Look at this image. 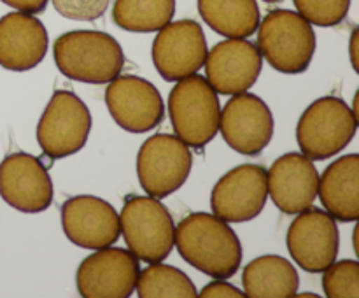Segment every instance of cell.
<instances>
[{
  "instance_id": "cell-1",
  "label": "cell",
  "mask_w": 359,
  "mask_h": 298,
  "mask_svg": "<svg viewBox=\"0 0 359 298\" xmlns=\"http://www.w3.org/2000/svg\"><path fill=\"white\" fill-rule=\"evenodd\" d=\"M174 245L184 262L214 279H230L241 269V241L233 228L214 214L186 216L175 228Z\"/></svg>"
},
{
  "instance_id": "cell-2",
  "label": "cell",
  "mask_w": 359,
  "mask_h": 298,
  "mask_svg": "<svg viewBox=\"0 0 359 298\" xmlns=\"http://www.w3.org/2000/svg\"><path fill=\"white\" fill-rule=\"evenodd\" d=\"M53 55L60 72L81 83H111L125 65L121 44L112 35L98 30H74L60 35Z\"/></svg>"
},
{
  "instance_id": "cell-3",
  "label": "cell",
  "mask_w": 359,
  "mask_h": 298,
  "mask_svg": "<svg viewBox=\"0 0 359 298\" xmlns=\"http://www.w3.org/2000/svg\"><path fill=\"white\" fill-rule=\"evenodd\" d=\"M258 49L263 58L283 74H302L316 51L312 25L300 13L270 11L258 25Z\"/></svg>"
},
{
  "instance_id": "cell-4",
  "label": "cell",
  "mask_w": 359,
  "mask_h": 298,
  "mask_svg": "<svg viewBox=\"0 0 359 298\" xmlns=\"http://www.w3.org/2000/svg\"><path fill=\"white\" fill-rule=\"evenodd\" d=\"M175 83L168 97L175 135L189 147H205L219 130V97L209 81L198 74Z\"/></svg>"
},
{
  "instance_id": "cell-5",
  "label": "cell",
  "mask_w": 359,
  "mask_h": 298,
  "mask_svg": "<svg viewBox=\"0 0 359 298\" xmlns=\"http://www.w3.org/2000/svg\"><path fill=\"white\" fill-rule=\"evenodd\" d=\"M358 119L353 109L339 97H323L312 102L297 126L302 154L311 160H328L346 149L354 139Z\"/></svg>"
},
{
  "instance_id": "cell-6",
  "label": "cell",
  "mask_w": 359,
  "mask_h": 298,
  "mask_svg": "<svg viewBox=\"0 0 359 298\" xmlns=\"http://www.w3.org/2000/svg\"><path fill=\"white\" fill-rule=\"evenodd\" d=\"M119 226L128 249L142 262H163L174 249V219L167 207L154 196L126 198Z\"/></svg>"
},
{
  "instance_id": "cell-7",
  "label": "cell",
  "mask_w": 359,
  "mask_h": 298,
  "mask_svg": "<svg viewBox=\"0 0 359 298\" xmlns=\"http://www.w3.org/2000/svg\"><path fill=\"white\" fill-rule=\"evenodd\" d=\"M91 132V114L76 93L55 91L37 125V142L51 160L70 156L86 144Z\"/></svg>"
},
{
  "instance_id": "cell-8",
  "label": "cell",
  "mask_w": 359,
  "mask_h": 298,
  "mask_svg": "<svg viewBox=\"0 0 359 298\" xmlns=\"http://www.w3.org/2000/svg\"><path fill=\"white\" fill-rule=\"evenodd\" d=\"M193 167L189 146L177 135L158 133L140 146L137 154V175L144 191L154 198H165L177 191Z\"/></svg>"
},
{
  "instance_id": "cell-9",
  "label": "cell",
  "mask_w": 359,
  "mask_h": 298,
  "mask_svg": "<svg viewBox=\"0 0 359 298\" xmlns=\"http://www.w3.org/2000/svg\"><path fill=\"white\" fill-rule=\"evenodd\" d=\"M140 266L132 251L97 249L77 269V291L84 298H128L135 291Z\"/></svg>"
},
{
  "instance_id": "cell-10",
  "label": "cell",
  "mask_w": 359,
  "mask_h": 298,
  "mask_svg": "<svg viewBox=\"0 0 359 298\" xmlns=\"http://www.w3.org/2000/svg\"><path fill=\"white\" fill-rule=\"evenodd\" d=\"M207 39L193 20L167 23L153 42V63L165 81H181L193 76L207 58Z\"/></svg>"
},
{
  "instance_id": "cell-11",
  "label": "cell",
  "mask_w": 359,
  "mask_h": 298,
  "mask_svg": "<svg viewBox=\"0 0 359 298\" xmlns=\"http://www.w3.org/2000/svg\"><path fill=\"white\" fill-rule=\"evenodd\" d=\"M286 244L300 269L311 273L325 272L339 255L340 237L335 217L312 207L302 210L290 224Z\"/></svg>"
},
{
  "instance_id": "cell-12",
  "label": "cell",
  "mask_w": 359,
  "mask_h": 298,
  "mask_svg": "<svg viewBox=\"0 0 359 298\" xmlns=\"http://www.w3.org/2000/svg\"><path fill=\"white\" fill-rule=\"evenodd\" d=\"M269 198L266 170L262 165H238L223 175L210 195L214 216L226 223H245L265 209Z\"/></svg>"
},
{
  "instance_id": "cell-13",
  "label": "cell",
  "mask_w": 359,
  "mask_h": 298,
  "mask_svg": "<svg viewBox=\"0 0 359 298\" xmlns=\"http://www.w3.org/2000/svg\"><path fill=\"white\" fill-rule=\"evenodd\" d=\"M105 104L116 125L130 133H146L165 118V105L153 83L137 76H118L105 91Z\"/></svg>"
},
{
  "instance_id": "cell-14",
  "label": "cell",
  "mask_w": 359,
  "mask_h": 298,
  "mask_svg": "<svg viewBox=\"0 0 359 298\" xmlns=\"http://www.w3.org/2000/svg\"><path fill=\"white\" fill-rule=\"evenodd\" d=\"M219 130L231 149L248 156H256L272 140V111L256 95L248 91L237 93L221 111Z\"/></svg>"
},
{
  "instance_id": "cell-15",
  "label": "cell",
  "mask_w": 359,
  "mask_h": 298,
  "mask_svg": "<svg viewBox=\"0 0 359 298\" xmlns=\"http://www.w3.org/2000/svg\"><path fill=\"white\" fill-rule=\"evenodd\" d=\"M0 196L21 212H42L53 202L48 168L34 154H9L0 163Z\"/></svg>"
},
{
  "instance_id": "cell-16",
  "label": "cell",
  "mask_w": 359,
  "mask_h": 298,
  "mask_svg": "<svg viewBox=\"0 0 359 298\" xmlns=\"http://www.w3.org/2000/svg\"><path fill=\"white\" fill-rule=\"evenodd\" d=\"M205 76L221 95L244 93L262 74L263 56L258 46L245 39H226L207 53Z\"/></svg>"
},
{
  "instance_id": "cell-17",
  "label": "cell",
  "mask_w": 359,
  "mask_h": 298,
  "mask_svg": "<svg viewBox=\"0 0 359 298\" xmlns=\"http://www.w3.org/2000/svg\"><path fill=\"white\" fill-rule=\"evenodd\" d=\"M62 226L65 237L84 249L109 248L121 233L114 207L91 195L72 196L63 203Z\"/></svg>"
},
{
  "instance_id": "cell-18",
  "label": "cell",
  "mask_w": 359,
  "mask_h": 298,
  "mask_svg": "<svg viewBox=\"0 0 359 298\" xmlns=\"http://www.w3.org/2000/svg\"><path fill=\"white\" fill-rule=\"evenodd\" d=\"M266 184L277 209L298 214L311 209L318 198L319 172L305 154L287 153L273 161L266 172Z\"/></svg>"
},
{
  "instance_id": "cell-19",
  "label": "cell",
  "mask_w": 359,
  "mask_h": 298,
  "mask_svg": "<svg viewBox=\"0 0 359 298\" xmlns=\"http://www.w3.org/2000/svg\"><path fill=\"white\" fill-rule=\"evenodd\" d=\"M48 32L41 20L28 13H9L0 18V67L25 72L44 60Z\"/></svg>"
},
{
  "instance_id": "cell-20",
  "label": "cell",
  "mask_w": 359,
  "mask_h": 298,
  "mask_svg": "<svg viewBox=\"0 0 359 298\" xmlns=\"http://www.w3.org/2000/svg\"><path fill=\"white\" fill-rule=\"evenodd\" d=\"M319 198L326 212L342 223L359 219V156L346 154L319 177Z\"/></svg>"
},
{
  "instance_id": "cell-21",
  "label": "cell",
  "mask_w": 359,
  "mask_h": 298,
  "mask_svg": "<svg viewBox=\"0 0 359 298\" xmlns=\"http://www.w3.org/2000/svg\"><path fill=\"white\" fill-rule=\"evenodd\" d=\"M242 284L249 298H290L297 294L300 279L297 269L286 258L265 255L245 266Z\"/></svg>"
},
{
  "instance_id": "cell-22",
  "label": "cell",
  "mask_w": 359,
  "mask_h": 298,
  "mask_svg": "<svg viewBox=\"0 0 359 298\" xmlns=\"http://www.w3.org/2000/svg\"><path fill=\"white\" fill-rule=\"evenodd\" d=\"M202 20L228 39L251 37L259 25V7L256 0H198Z\"/></svg>"
},
{
  "instance_id": "cell-23",
  "label": "cell",
  "mask_w": 359,
  "mask_h": 298,
  "mask_svg": "<svg viewBox=\"0 0 359 298\" xmlns=\"http://www.w3.org/2000/svg\"><path fill=\"white\" fill-rule=\"evenodd\" d=\"M175 13V0H116L112 20L128 32H158L170 23Z\"/></svg>"
},
{
  "instance_id": "cell-24",
  "label": "cell",
  "mask_w": 359,
  "mask_h": 298,
  "mask_svg": "<svg viewBox=\"0 0 359 298\" xmlns=\"http://www.w3.org/2000/svg\"><path fill=\"white\" fill-rule=\"evenodd\" d=\"M140 298H195L198 294L193 280L182 270L156 262L139 272L135 284Z\"/></svg>"
},
{
  "instance_id": "cell-25",
  "label": "cell",
  "mask_w": 359,
  "mask_h": 298,
  "mask_svg": "<svg viewBox=\"0 0 359 298\" xmlns=\"http://www.w3.org/2000/svg\"><path fill=\"white\" fill-rule=\"evenodd\" d=\"M323 290L328 298H359V263L354 259H335L325 270Z\"/></svg>"
},
{
  "instance_id": "cell-26",
  "label": "cell",
  "mask_w": 359,
  "mask_h": 298,
  "mask_svg": "<svg viewBox=\"0 0 359 298\" xmlns=\"http://www.w3.org/2000/svg\"><path fill=\"white\" fill-rule=\"evenodd\" d=\"M298 13L311 25L337 27L346 20L351 0H293Z\"/></svg>"
},
{
  "instance_id": "cell-27",
  "label": "cell",
  "mask_w": 359,
  "mask_h": 298,
  "mask_svg": "<svg viewBox=\"0 0 359 298\" xmlns=\"http://www.w3.org/2000/svg\"><path fill=\"white\" fill-rule=\"evenodd\" d=\"M111 0H53L63 18L76 21H93L104 16Z\"/></svg>"
},
{
  "instance_id": "cell-28",
  "label": "cell",
  "mask_w": 359,
  "mask_h": 298,
  "mask_svg": "<svg viewBox=\"0 0 359 298\" xmlns=\"http://www.w3.org/2000/svg\"><path fill=\"white\" fill-rule=\"evenodd\" d=\"M202 298H242L245 297L244 291L235 287L233 284H228L224 280L216 279L214 283L207 284L202 291H200Z\"/></svg>"
},
{
  "instance_id": "cell-29",
  "label": "cell",
  "mask_w": 359,
  "mask_h": 298,
  "mask_svg": "<svg viewBox=\"0 0 359 298\" xmlns=\"http://www.w3.org/2000/svg\"><path fill=\"white\" fill-rule=\"evenodd\" d=\"M2 2L6 4V6L13 7V9L21 11V13L37 14L46 9L49 0H2Z\"/></svg>"
},
{
  "instance_id": "cell-30",
  "label": "cell",
  "mask_w": 359,
  "mask_h": 298,
  "mask_svg": "<svg viewBox=\"0 0 359 298\" xmlns=\"http://www.w3.org/2000/svg\"><path fill=\"white\" fill-rule=\"evenodd\" d=\"M356 41H358V30L353 32L351 37V60H353L354 70H358V60H356Z\"/></svg>"
},
{
  "instance_id": "cell-31",
  "label": "cell",
  "mask_w": 359,
  "mask_h": 298,
  "mask_svg": "<svg viewBox=\"0 0 359 298\" xmlns=\"http://www.w3.org/2000/svg\"><path fill=\"white\" fill-rule=\"evenodd\" d=\"M265 2H270V4H273V2H283V0H265Z\"/></svg>"
}]
</instances>
